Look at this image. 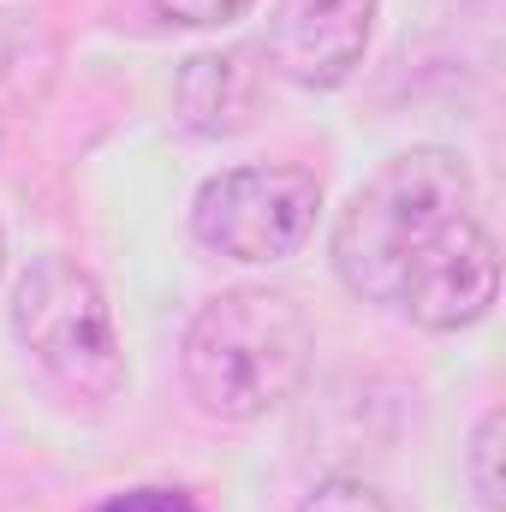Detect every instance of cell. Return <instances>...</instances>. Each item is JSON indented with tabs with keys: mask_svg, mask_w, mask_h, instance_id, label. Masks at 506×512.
Masks as SVG:
<instances>
[{
	"mask_svg": "<svg viewBox=\"0 0 506 512\" xmlns=\"http://www.w3.org/2000/svg\"><path fill=\"white\" fill-rule=\"evenodd\" d=\"M0 274H6V233H0Z\"/></svg>",
	"mask_w": 506,
	"mask_h": 512,
	"instance_id": "13",
	"label": "cell"
},
{
	"mask_svg": "<svg viewBox=\"0 0 506 512\" xmlns=\"http://www.w3.org/2000/svg\"><path fill=\"white\" fill-rule=\"evenodd\" d=\"M501 453H506V411L489 405L471 429V447H465V471H471V495L483 512H506V489H501Z\"/></svg>",
	"mask_w": 506,
	"mask_h": 512,
	"instance_id": "9",
	"label": "cell"
},
{
	"mask_svg": "<svg viewBox=\"0 0 506 512\" xmlns=\"http://www.w3.org/2000/svg\"><path fill=\"white\" fill-rule=\"evenodd\" d=\"M310 316L268 286H227L185 322L179 376L203 417L256 423L286 405L310 376Z\"/></svg>",
	"mask_w": 506,
	"mask_h": 512,
	"instance_id": "1",
	"label": "cell"
},
{
	"mask_svg": "<svg viewBox=\"0 0 506 512\" xmlns=\"http://www.w3.org/2000/svg\"><path fill=\"white\" fill-rule=\"evenodd\" d=\"M102 512H203L185 489H126V495H114Z\"/></svg>",
	"mask_w": 506,
	"mask_h": 512,
	"instance_id": "12",
	"label": "cell"
},
{
	"mask_svg": "<svg viewBox=\"0 0 506 512\" xmlns=\"http://www.w3.org/2000/svg\"><path fill=\"white\" fill-rule=\"evenodd\" d=\"M12 334L36 358V370L72 405L102 411L126 387V346L96 274L72 256H36L12 286Z\"/></svg>",
	"mask_w": 506,
	"mask_h": 512,
	"instance_id": "3",
	"label": "cell"
},
{
	"mask_svg": "<svg viewBox=\"0 0 506 512\" xmlns=\"http://www.w3.org/2000/svg\"><path fill=\"white\" fill-rule=\"evenodd\" d=\"M167 24H191V30H215V24H233L245 18L256 0H149Z\"/></svg>",
	"mask_w": 506,
	"mask_h": 512,
	"instance_id": "11",
	"label": "cell"
},
{
	"mask_svg": "<svg viewBox=\"0 0 506 512\" xmlns=\"http://www.w3.org/2000/svg\"><path fill=\"white\" fill-rule=\"evenodd\" d=\"M60 72V42L30 12H0V114H30L48 102Z\"/></svg>",
	"mask_w": 506,
	"mask_h": 512,
	"instance_id": "8",
	"label": "cell"
},
{
	"mask_svg": "<svg viewBox=\"0 0 506 512\" xmlns=\"http://www.w3.org/2000/svg\"><path fill=\"white\" fill-rule=\"evenodd\" d=\"M381 0H280L268 12L262 60L298 90H340L376 36Z\"/></svg>",
	"mask_w": 506,
	"mask_h": 512,
	"instance_id": "6",
	"label": "cell"
},
{
	"mask_svg": "<svg viewBox=\"0 0 506 512\" xmlns=\"http://www.w3.org/2000/svg\"><path fill=\"white\" fill-rule=\"evenodd\" d=\"M322 179L310 167H227L191 197V239L227 262H286L316 239Z\"/></svg>",
	"mask_w": 506,
	"mask_h": 512,
	"instance_id": "4",
	"label": "cell"
},
{
	"mask_svg": "<svg viewBox=\"0 0 506 512\" xmlns=\"http://www.w3.org/2000/svg\"><path fill=\"white\" fill-rule=\"evenodd\" d=\"M459 215H477L471 161L441 143L399 149L346 197V209L334 221L328 256H334L340 286L364 304H393L417 251Z\"/></svg>",
	"mask_w": 506,
	"mask_h": 512,
	"instance_id": "2",
	"label": "cell"
},
{
	"mask_svg": "<svg viewBox=\"0 0 506 512\" xmlns=\"http://www.w3.org/2000/svg\"><path fill=\"white\" fill-rule=\"evenodd\" d=\"M0 137H6V114H0Z\"/></svg>",
	"mask_w": 506,
	"mask_h": 512,
	"instance_id": "14",
	"label": "cell"
},
{
	"mask_svg": "<svg viewBox=\"0 0 506 512\" xmlns=\"http://www.w3.org/2000/svg\"><path fill=\"white\" fill-rule=\"evenodd\" d=\"M298 512H393V507H387V495H376V489L358 483V477H328V483H316V489L304 495Z\"/></svg>",
	"mask_w": 506,
	"mask_h": 512,
	"instance_id": "10",
	"label": "cell"
},
{
	"mask_svg": "<svg viewBox=\"0 0 506 512\" xmlns=\"http://www.w3.org/2000/svg\"><path fill=\"white\" fill-rule=\"evenodd\" d=\"M256 90H262V48L256 42L203 48L173 78V114L197 137H233L251 126Z\"/></svg>",
	"mask_w": 506,
	"mask_h": 512,
	"instance_id": "7",
	"label": "cell"
},
{
	"mask_svg": "<svg viewBox=\"0 0 506 512\" xmlns=\"http://www.w3.org/2000/svg\"><path fill=\"white\" fill-rule=\"evenodd\" d=\"M495 298H501V251L477 215H459L453 227H441L393 292V304L429 334L477 328L495 310Z\"/></svg>",
	"mask_w": 506,
	"mask_h": 512,
	"instance_id": "5",
	"label": "cell"
}]
</instances>
